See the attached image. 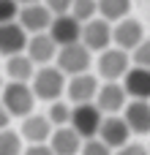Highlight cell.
<instances>
[{
  "instance_id": "6",
  "label": "cell",
  "mask_w": 150,
  "mask_h": 155,
  "mask_svg": "<svg viewBox=\"0 0 150 155\" xmlns=\"http://www.w3.org/2000/svg\"><path fill=\"white\" fill-rule=\"evenodd\" d=\"M82 44L90 49V52H104L109 44H112V27H109V19H87L82 22Z\"/></svg>"
},
{
  "instance_id": "29",
  "label": "cell",
  "mask_w": 150,
  "mask_h": 155,
  "mask_svg": "<svg viewBox=\"0 0 150 155\" xmlns=\"http://www.w3.org/2000/svg\"><path fill=\"white\" fill-rule=\"evenodd\" d=\"M118 155H150V150L142 144H123L118 147Z\"/></svg>"
},
{
  "instance_id": "20",
  "label": "cell",
  "mask_w": 150,
  "mask_h": 155,
  "mask_svg": "<svg viewBox=\"0 0 150 155\" xmlns=\"http://www.w3.org/2000/svg\"><path fill=\"white\" fill-rule=\"evenodd\" d=\"M128 11H131V0H98V14L109 22L128 16Z\"/></svg>"
},
{
  "instance_id": "30",
  "label": "cell",
  "mask_w": 150,
  "mask_h": 155,
  "mask_svg": "<svg viewBox=\"0 0 150 155\" xmlns=\"http://www.w3.org/2000/svg\"><path fill=\"white\" fill-rule=\"evenodd\" d=\"M8 123H11V112L5 109V104L0 101V131L3 128H8Z\"/></svg>"
},
{
  "instance_id": "4",
  "label": "cell",
  "mask_w": 150,
  "mask_h": 155,
  "mask_svg": "<svg viewBox=\"0 0 150 155\" xmlns=\"http://www.w3.org/2000/svg\"><path fill=\"white\" fill-rule=\"evenodd\" d=\"M90 49L82 44V41H74V44H66V46H60L57 49V68L66 74V76H74V74H85L87 68H90Z\"/></svg>"
},
{
  "instance_id": "19",
  "label": "cell",
  "mask_w": 150,
  "mask_h": 155,
  "mask_svg": "<svg viewBox=\"0 0 150 155\" xmlns=\"http://www.w3.org/2000/svg\"><path fill=\"white\" fill-rule=\"evenodd\" d=\"M5 74H8V79L30 82L33 74H36V63H33L30 54H22V52H19V54H11L8 63H5Z\"/></svg>"
},
{
  "instance_id": "21",
  "label": "cell",
  "mask_w": 150,
  "mask_h": 155,
  "mask_svg": "<svg viewBox=\"0 0 150 155\" xmlns=\"http://www.w3.org/2000/svg\"><path fill=\"white\" fill-rule=\"evenodd\" d=\"M22 153V134L3 128L0 131V155H19Z\"/></svg>"
},
{
  "instance_id": "24",
  "label": "cell",
  "mask_w": 150,
  "mask_h": 155,
  "mask_svg": "<svg viewBox=\"0 0 150 155\" xmlns=\"http://www.w3.org/2000/svg\"><path fill=\"white\" fill-rule=\"evenodd\" d=\"M109 150H112V147H109L104 139H98V136L85 139V144H82V155H112Z\"/></svg>"
},
{
  "instance_id": "16",
  "label": "cell",
  "mask_w": 150,
  "mask_h": 155,
  "mask_svg": "<svg viewBox=\"0 0 150 155\" xmlns=\"http://www.w3.org/2000/svg\"><path fill=\"white\" fill-rule=\"evenodd\" d=\"M128 134H131V128H128L126 117L109 114V117H104V123H101L98 139H104L109 147H123V144H128Z\"/></svg>"
},
{
  "instance_id": "17",
  "label": "cell",
  "mask_w": 150,
  "mask_h": 155,
  "mask_svg": "<svg viewBox=\"0 0 150 155\" xmlns=\"http://www.w3.org/2000/svg\"><path fill=\"white\" fill-rule=\"evenodd\" d=\"M52 128H55L52 120L44 117V114H27V117H22V139H27L30 144H36V142H49Z\"/></svg>"
},
{
  "instance_id": "22",
  "label": "cell",
  "mask_w": 150,
  "mask_h": 155,
  "mask_svg": "<svg viewBox=\"0 0 150 155\" xmlns=\"http://www.w3.org/2000/svg\"><path fill=\"white\" fill-rule=\"evenodd\" d=\"M71 112H74V109H71V106H66V104L57 98V101H52V106H49V114H46V117H49V120H52V125L57 128V125H68V123H71Z\"/></svg>"
},
{
  "instance_id": "32",
  "label": "cell",
  "mask_w": 150,
  "mask_h": 155,
  "mask_svg": "<svg viewBox=\"0 0 150 155\" xmlns=\"http://www.w3.org/2000/svg\"><path fill=\"white\" fill-rule=\"evenodd\" d=\"M0 93H3V79H0Z\"/></svg>"
},
{
  "instance_id": "26",
  "label": "cell",
  "mask_w": 150,
  "mask_h": 155,
  "mask_svg": "<svg viewBox=\"0 0 150 155\" xmlns=\"http://www.w3.org/2000/svg\"><path fill=\"white\" fill-rule=\"evenodd\" d=\"M134 63H137V65H148V68H150V38H145V41L134 49Z\"/></svg>"
},
{
  "instance_id": "27",
  "label": "cell",
  "mask_w": 150,
  "mask_h": 155,
  "mask_svg": "<svg viewBox=\"0 0 150 155\" xmlns=\"http://www.w3.org/2000/svg\"><path fill=\"white\" fill-rule=\"evenodd\" d=\"M25 155H55V150H52V144H46V142H36V144H30V147L25 150Z\"/></svg>"
},
{
  "instance_id": "14",
  "label": "cell",
  "mask_w": 150,
  "mask_h": 155,
  "mask_svg": "<svg viewBox=\"0 0 150 155\" xmlns=\"http://www.w3.org/2000/svg\"><path fill=\"white\" fill-rule=\"evenodd\" d=\"M49 144L55 155H79L82 153V136L71 125H57L49 136Z\"/></svg>"
},
{
  "instance_id": "9",
  "label": "cell",
  "mask_w": 150,
  "mask_h": 155,
  "mask_svg": "<svg viewBox=\"0 0 150 155\" xmlns=\"http://www.w3.org/2000/svg\"><path fill=\"white\" fill-rule=\"evenodd\" d=\"M145 41V30L137 19H118V25L112 27V44L126 49V52H134L139 44Z\"/></svg>"
},
{
  "instance_id": "15",
  "label": "cell",
  "mask_w": 150,
  "mask_h": 155,
  "mask_svg": "<svg viewBox=\"0 0 150 155\" xmlns=\"http://www.w3.org/2000/svg\"><path fill=\"white\" fill-rule=\"evenodd\" d=\"M123 117H126L131 134H139V136L150 134V101L148 98H134L131 104H126Z\"/></svg>"
},
{
  "instance_id": "11",
  "label": "cell",
  "mask_w": 150,
  "mask_h": 155,
  "mask_svg": "<svg viewBox=\"0 0 150 155\" xmlns=\"http://www.w3.org/2000/svg\"><path fill=\"white\" fill-rule=\"evenodd\" d=\"M98 79L93 76V74H74L71 79H68V84H66V93H68V98H71V104H87V101H96V95H98Z\"/></svg>"
},
{
  "instance_id": "12",
  "label": "cell",
  "mask_w": 150,
  "mask_h": 155,
  "mask_svg": "<svg viewBox=\"0 0 150 155\" xmlns=\"http://www.w3.org/2000/svg\"><path fill=\"white\" fill-rule=\"evenodd\" d=\"M57 41L49 35V30H44V33H33V38H27V54L33 57V63H38V65H46L49 60H55L57 57Z\"/></svg>"
},
{
  "instance_id": "23",
  "label": "cell",
  "mask_w": 150,
  "mask_h": 155,
  "mask_svg": "<svg viewBox=\"0 0 150 155\" xmlns=\"http://www.w3.org/2000/svg\"><path fill=\"white\" fill-rule=\"evenodd\" d=\"M71 14L79 19V22H87L98 14V0H74L71 3Z\"/></svg>"
},
{
  "instance_id": "7",
  "label": "cell",
  "mask_w": 150,
  "mask_h": 155,
  "mask_svg": "<svg viewBox=\"0 0 150 155\" xmlns=\"http://www.w3.org/2000/svg\"><path fill=\"white\" fill-rule=\"evenodd\" d=\"M49 35L57 41V46H66V44H74L82 38V22L66 11V14H55L52 25H49Z\"/></svg>"
},
{
  "instance_id": "25",
  "label": "cell",
  "mask_w": 150,
  "mask_h": 155,
  "mask_svg": "<svg viewBox=\"0 0 150 155\" xmlns=\"http://www.w3.org/2000/svg\"><path fill=\"white\" fill-rule=\"evenodd\" d=\"M19 16V0H0V22H11Z\"/></svg>"
},
{
  "instance_id": "8",
  "label": "cell",
  "mask_w": 150,
  "mask_h": 155,
  "mask_svg": "<svg viewBox=\"0 0 150 155\" xmlns=\"http://www.w3.org/2000/svg\"><path fill=\"white\" fill-rule=\"evenodd\" d=\"M52 19H55V14L49 11L46 3H30V5L19 8V25L27 33H44V30H49Z\"/></svg>"
},
{
  "instance_id": "31",
  "label": "cell",
  "mask_w": 150,
  "mask_h": 155,
  "mask_svg": "<svg viewBox=\"0 0 150 155\" xmlns=\"http://www.w3.org/2000/svg\"><path fill=\"white\" fill-rule=\"evenodd\" d=\"M30 3H41V0H19V5H30Z\"/></svg>"
},
{
  "instance_id": "10",
  "label": "cell",
  "mask_w": 150,
  "mask_h": 155,
  "mask_svg": "<svg viewBox=\"0 0 150 155\" xmlns=\"http://www.w3.org/2000/svg\"><path fill=\"white\" fill-rule=\"evenodd\" d=\"M27 49V30L19 22H0V54L11 57Z\"/></svg>"
},
{
  "instance_id": "5",
  "label": "cell",
  "mask_w": 150,
  "mask_h": 155,
  "mask_svg": "<svg viewBox=\"0 0 150 155\" xmlns=\"http://www.w3.org/2000/svg\"><path fill=\"white\" fill-rule=\"evenodd\" d=\"M96 68H98V76H101V79H120V76H126V71L131 68V57H128V52L120 49V46H107L104 52H98Z\"/></svg>"
},
{
  "instance_id": "2",
  "label": "cell",
  "mask_w": 150,
  "mask_h": 155,
  "mask_svg": "<svg viewBox=\"0 0 150 155\" xmlns=\"http://www.w3.org/2000/svg\"><path fill=\"white\" fill-rule=\"evenodd\" d=\"M3 104L5 109L11 112V117H27L33 114V106H36V93L27 82H16L11 79V84L3 87Z\"/></svg>"
},
{
  "instance_id": "3",
  "label": "cell",
  "mask_w": 150,
  "mask_h": 155,
  "mask_svg": "<svg viewBox=\"0 0 150 155\" xmlns=\"http://www.w3.org/2000/svg\"><path fill=\"white\" fill-rule=\"evenodd\" d=\"M104 112L98 109V104L96 101H87V104H74V112H71V128L82 136V139H93V136H98V131H101V123H104V117H101Z\"/></svg>"
},
{
  "instance_id": "18",
  "label": "cell",
  "mask_w": 150,
  "mask_h": 155,
  "mask_svg": "<svg viewBox=\"0 0 150 155\" xmlns=\"http://www.w3.org/2000/svg\"><path fill=\"white\" fill-rule=\"evenodd\" d=\"M126 93L131 98H148L150 101V68L148 65H137L126 71Z\"/></svg>"
},
{
  "instance_id": "28",
  "label": "cell",
  "mask_w": 150,
  "mask_h": 155,
  "mask_svg": "<svg viewBox=\"0 0 150 155\" xmlns=\"http://www.w3.org/2000/svg\"><path fill=\"white\" fill-rule=\"evenodd\" d=\"M44 3L49 5L52 14H66V11H71V3L74 0H44Z\"/></svg>"
},
{
  "instance_id": "13",
  "label": "cell",
  "mask_w": 150,
  "mask_h": 155,
  "mask_svg": "<svg viewBox=\"0 0 150 155\" xmlns=\"http://www.w3.org/2000/svg\"><path fill=\"white\" fill-rule=\"evenodd\" d=\"M96 104H98L101 112H107V114H118L120 109H126V87L118 84V79H107V84L98 87Z\"/></svg>"
},
{
  "instance_id": "1",
  "label": "cell",
  "mask_w": 150,
  "mask_h": 155,
  "mask_svg": "<svg viewBox=\"0 0 150 155\" xmlns=\"http://www.w3.org/2000/svg\"><path fill=\"white\" fill-rule=\"evenodd\" d=\"M66 74L57 68V65H44V68H38L36 74H33V79H30V87H33V93H36V98L38 101H57L60 95H63V90H66Z\"/></svg>"
}]
</instances>
